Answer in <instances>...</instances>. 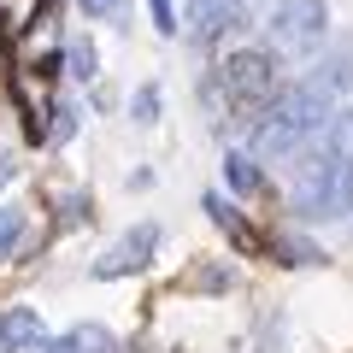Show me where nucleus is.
Returning <instances> with one entry per match:
<instances>
[{"instance_id":"obj_1","label":"nucleus","mask_w":353,"mask_h":353,"mask_svg":"<svg viewBox=\"0 0 353 353\" xmlns=\"http://www.w3.org/2000/svg\"><path fill=\"white\" fill-rule=\"evenodd\" d=\"M330 106L336 101L318 94L306 77L289 83V88H277V94L259 106V124H253V159H289V153H301L306 141L330 124Z\"/></svg>"},{"instance_id":"obj_7","label":"nucleus","mask_w":353,"mask_h":353,"mask_svg":"<svg viewBox=\"0 0 353 353\" xmlns=\"http://www.w3.org/2000/svg\"><path fill=\"white\" fill-rule=\"evenodd\" d=\"M41 341V312L36 306H12L0 318V353H30Z\"/></svg>"},{"instance_id":"obj_3","label":"nucleus","mask_w":353,"mask_h":353,"mask_svg":"<svg viewBox=\"0 0 353 353\" xmlns=\"http://www.w3.org/2000/svg\"><path fill=\"white\" fill-rule=\"evenodd\" d=\"M324 30H330L324 0H277V6L265 12V48L289 53V59H306V53H318Z\"/></svg>"},{"instance_id":"obj_16","label":"nucleus","mask_w":353,"mask_h":353,"mask_svg":"<svg viewBox=\"0 0 353 353\" xmlns=\"http://www.w3.org/2000/svg\"><path fill=\"white\" fill-rule=\"evenodd\" d=\"M65 59H71V77H83V83L94 77V48H88V41H77V48L65 53Z\"/></svg>"},{"instance_id":"obj_12","label":"nucleus","mask_w":353,"mask_h":353,"mask_svg":"<svg viewBox=\"0 0 353 353\" xmlns=\"http://www.w3.org/2000/svg\"><path fill=\"white\" fill-rule=\"evenodd\" d=\"M18 241H24V212L18 206H0V259H12Z\"/></svg>"},{"instance_id":"obj_15","label":"nucleus","mask_w":353,"mask_h":353,"mask_svg":"<svg viewBox=\"0 0 353 353\" xmlns=\"http://www.w3.org/2000/svg\"><path fill=\"white\" fill-rule=\"evenodd\" d=\"M148 12H153V30L159 36H176V6L171 0H148Z\"/></svg>"},{"instance_id":"obj_17","label":"nucleus","mask_w":353,"mask_h":353,"mask_svg":"<svg viewBox=\"0 0 353 353\" xmlns=\"http://www.w3.org/2000/svg\"><path fill=\"white\" fill-rule=\"evenodd\" d=\"M83 6V18H106V12H118V0H77Z\"/></svg>"},{"instance_id":"obj_10","label":"nucleus","mask_w":353,"mask_h":353,"mask_svg":"<svg viewBox=\"0 0 353 353\" xmlns=\"http://www.w3.org/2000/svg\"><path fill=\"white\" fill-rule=\"evenodd\" d=\"M206 212H212V224H218V230H230V236H236L241 248H253V236H248V224L236 218V206H224L218 194H206Z\"/></svg>"},{"instance_id":"obj_11","label":"nucleus","mask_w":353,"mask_h":353,"mask_svg":"<svg viewBox=\"0 0 353 353\" xmlns=\"http://www.w3.org/2000/svg\"><path fill=\"white\" fill-rule=\"evenodd\" d=\"M324 141H330L336 153H347V159H353V106H341V112L324 124Z\"/></svg>"},{"instance_id":"obj_4","label":"nucleus","mask_w":353,"mask_h":353,"mask_svg":"<svg viewBox=\"0 0 353 353\" xmlns=\"http://www.w3.org/2000/svg\"><path fill=\"white\" fill-rule=\"evenodd\" d=\"M218 88H224L230 112H259L271 94H277V59L271 48H241L218 65Z\"/></svg>"},{"instance_id":"obj_14","label":"nucleus","mask_w":353,"mask_h":353,"mask_svg":"<svg viewBox=\"0 0 353 353\" xmlns=\"http://www.w3.org/2000/svg\"><path fill=\"white\" fill-rule=\"evenodd\" d=\"M130 112H136V124H159V88L141 83V88H136V106H130Z\"/></svg>"},{"instance_id":"obj_13","label":"nucleus","mask_w":353,"mask_h":353,"mask_svg":"<svg viewBox=\"0 0 353 353\" xmlns=\"http://www.w3.org/2000/svg\"><path fill=\"white\" fill-rule=\"evenodd\" d=\"M271 248L283 253V265H318V259H324L312 241H294V236H271Z\"/></svg>"},{"instance_id":"obj_9","label":"nucleus","mask_w":353,"mask_h":353,"mask_svg":"<svg viewBox=\"0 0 353 353\" xmlns=\"http://www.w3.org/2000/svg\"><path fill=\"white\" fill-rule=\"evenodd\" d=\"M224 183L236 194H253L259 189V159H253V153H224Z\"/></svg>"},{"instance_id":"obj_6","label":"nucleus","mask_w":353,"mask_h":353,"mask_svg":"<svg viewBox=\"0 0 353 353\" xmlns=\"http://www.w3.org/2000/svg\"><path fill=\"white\" fill-rule=\"evenodd\" d=\"M36 353H118V336L106 324H71L65 336L36 341Z\"/></svg>"},{"instance_id":"obj_5","label":"nucleus","mask_w":353,"mask_h":353,"mask_svg":"<svg viewBox=\"0 0 353 353\" xmlns=\"http://www.w3.org/2000/svg\"><path fill=\"white\" fill-rule=\"evenodd\" d=\"M159 253V224H136L130 236H118L112 248L94 259V277L101 283H112V277H130V271H141V265Z\"/></svg>"},{"instance_id":"obj_2","label":"nucleus","mask_w":353,"mask_h":353,"mask_svg":"<svg viewBox=\"0 0 353 353\" xmlns=\"http://www.w3.org/2000/svg\"><path fill=\"white\" fill-rule=\"evenodd\" d=\"M289 206L306 224H341V218H353V159L336 153L330 141L318 153H306V159L294 165Z\"/></svg>"},{"instance_id":"obj_8","label":"nucleus","mask_w":353,"mask_h":353,"mask_svg":"<svg viewBox=\"0 0 353 353\" xmlns=\"http://www.w3.org/2000/svg\"><path fill=\"white\" fill-rule=\"evenodd\" d=\"M306 83L318 88V94H330V101H341L353 88V53H330V59H318V71L306 77Z\"/></svg>"}]
</instances>
